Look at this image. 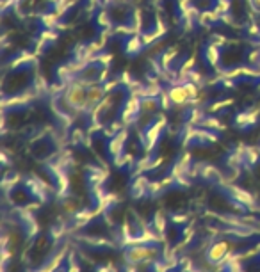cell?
I'll return each mask as SVG.
<instances>
[{
	"label": "cell",
	"instance_id": "obj_6",
	"mask_svg": "<svg viewBox=\"0 0 260 272\" xmlns=\"http://www.w3.org/2000/svg\"><path fill=\"white\" fill-rule=\"evenodd\" d=\"M232 251V244H230V240H218L210 248L207 249V262L212 265H218L226 258Z\"/></svg>",
	"mask_w": 260,
	"mask_h": 272
},
{
	"label": "cell",
	"instance_id": "obj_2",
	"mask_svg": "<svg viewBox=\"0 0 260 272\" xmlns=\"http://www.w3.org/2000/svg\"><path fill=\"white\" fill-rule=\"evenodd\" d=\"M64 103L72 110H88V85L80 82L70 84L64 91Z\"/></svg>",
	"mask_w": 260,
	"mask_h": 272
},
{
	"label": "cell",
	"instance_id": "obj_4",
	"mask_svg": "<svg viewBox=\"0 0 260 272\" xmlns=\"http://www.w3.org/2000/svg\"><path fill=\"white\" fill-rule=\"evenodd\" d=\"M104 73H106V66H104L102 61L86 62V66L82 68L80 73H78L77 82H80V84H86V85L100 84Z\"/></svg>",
	"mask_w": 260,
	"mask_h": 272
},
{
	"label": "cell",
	"instance_id": "obj_5",
	"mask_svg": "<svg viewBox=\"0 0 260 272\" xmlns=\"http://www.w3.org/2000/svg\"><path fill=\"white\" fill-rule=\"evenodd\" d=\"M155 255H157V251L152 249L150 246H132L126 251V260L130 264H138V265L150 264V262H154Z\"/></svg>",
	"mask_w": 260,
	"mask_h": 272
},
{
	"label": "cell",
	"instance_id": "obj_7",
	"mask_svg": "<svg viewBox=\"0 0 260 272\" xmlns=\"http://www.w3.org/2000/svg\"><path fill=\"white\" fill-rule=\"evenodd\" d=\"M52 272H68V269H66V264H59Z\"/></svg>",
	"mask_w": 260,
	"mask_h": 272
},
{
	"label": "cell",
	"instance_id": "obj_8",
	"mask_svg": "<svg viewBox=\"0 0 260 272\" xmlns=\"http://www.w3.org/2000/svg\"><path fill=\"white\" fill-rule=\"evenodd\" d=\"M250 4L253 5V9H256V11H260V0H250Z\"/></svg>",
	"mask_w": 260,
	"mask_h": 272
},
{
	"label": "cell",
	"instance_id": "obj_9",
	"mask_svg": "<svg viewBox=\"0 0 260 272\" xmlns=\"http://www.w3.org/2000/svg\"><path fill=\"white\" fill-rule=\"evenodd\" d=\"M216 272H223V271H216Z\"/></svg>",
	"mask_w": 260,
	"mask_h": 272
},
{
	"label": "cell",
	"instance_id": "obj_3",
	"mask_svg": "<svg viewBox=\"0 0 260 272\" xmlns=\"http://www.w3.org/2000/svg\"><path fill=\"white\" fill-rule=\"evenodd\" d=\"M198 96V87L192 82H187L182 85H175L168 91V98L173 105H186V103L192 102Z\"/></svg>",
	"mask_w": 260,
	"mask_h": 272
},
{
	"label": "cell",
	"instance_id": "obj_1",
	"mask_svg": "<svg viewBox=\"0 0 260 272\" xmlns=\"http://www.w3.org/2000/svg\"><path fill=\"white\" fill-rule=\"evenodd\" d=\"M34 80H36V64L34 61H22L14 64L11 77L6 75L4 78V93H12L14 96L27 93L32 87Z\"/></svg>",
	"mask_w": 260,
	"mask_h": 272
}]
</instances>
